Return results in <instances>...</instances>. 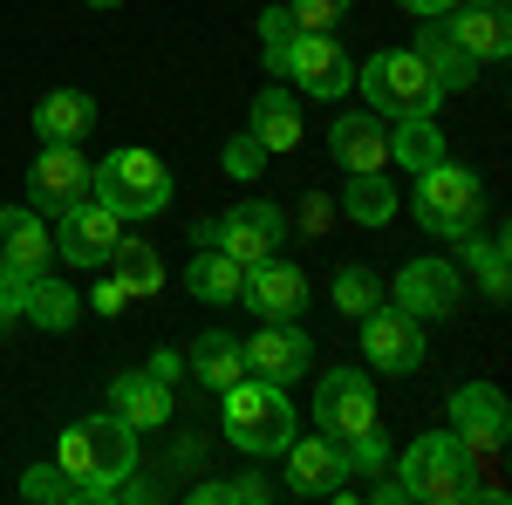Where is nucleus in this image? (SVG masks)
<instances>
[{
    "label": "nucleus",
    "mask_w": 512,
    "mask_h": 505,
    "mask_svg": "<svg viewBox=\"0 0 512 505\" xmlns=\"http://www.w3.org/2000/svg\"><path fill=\"white\" fill-rule=\"evenodd\" d=\"M315 424H321V437H335V444L376 424V389H369L362 369H328L315 383Z\"/></svg>",
    "instance_id": "13"
},
{
    "label": "nucleus",
    "mask_w": 512,
    "mask_h": 505,
    "mask_svg": "<svg viewBox=\"0 0 512 505\" xmlns=\"http://www.w3.org/2000/svg\"><path fill=\"white\" fill-rule=\"evenodd\" d=\"M458 253L472 260V273H478V294L485 301H512V267H506V239H458Z\"/></svg>",
    "instance_id": "30"
},
{
    "label": "nucleus",
    "mask_w": 512,
    "mask_h": 505,
    "mask_svg": "<svg viewBox=\"0 0 512 505\" xmlns=\"http://www.w3.org/2000/svg\"><path fill=\"white\" fill-rule=\"evenodd\" d=\"M280 239H287V219H280V205H267V198H239L226 219H212V246H219V253H233L239 267L274 260Z\"/></svg>",
    "instance_id": "11"
},
{
    "label": "nucleus",
    "mask_w": 512,
    "mask_h": 505,
    "mask_svg": "<svg viewBox=\"0 0 512 505\" xmlns=\"http://www.w3.org/2000/svg\"><path fill=\"white\" fill-rule=\"evenodd\" d=\"M89 7H123V0H89Z\"/></svg>",
    "instance_id": "47"
},
{
    "label": "nucleus",
    "mask_w": 512,
    "mask_h": 505,
    "mask_svg": "<svg viewBox=\"0 0 512 505\" xmlns=\"http://www.w3.org/2000/svg\"><path fill=\"white\" fill-rule=\"evenodd\" d=\"M396 478H403V492L424 505H465L478 492V471L465 458V444L451 437V430H431V437H417L403 458H396Z\"/></svg>",
    "instance_id": "5"
},
{
    "label": "nucleus",
    "mask_w": 512,
    "mask_h": 505,
    "mask_svg": "<svg viewBox=\"0 0 512 505\" xmlns=\"http://www.w3.org/2000/svg\"><path fill=\"white\" fill-rule=\"evenodd\" d=\"M246 349V376H260V383H301L308 376V362H315V342L294 328V321H267V328H253V342H239Z\"/></svg>",
    "instance_id": "14"
},
{
    "label": "nucleus",
    "mask_w": 512,
    "mask_h": 505,
    "mask_svg": "<svg viewBox=\"0 0 512 505\" xmlns=\"http://www.w3.org/2000/svg\"><path fill=\"white\" fill-rule=\"evenodd\" d=\"M55 233L41 226L35 205H0V273H48Z\"/></svg>",
    "instance_id": "20"
},
{
    "label": "nucleus",
    "mask_w": 512,
    "mask_h": 505,
    "mask_svg": "<svg viewBox=\"0 0 512 505\" xmlns=\"http://www.w3.org/2000/svg\"><path fill=\"white\" fill-rule=\"evenodd\" d=\"M185 376L198 389H233L246 376V349H239L226 328H212V335H198L192 349H185Z\"/></svg>",
    "instance_id": "24"
},
{
    "label": "nucleus",
    "mask_w": 512,
    "mask_h": 505,
    "mask_svg": "<svg viewBox=\"0 0 512 505\" xmlns=\"http://www.w3.org/2000/svg\"><path fill=\"white\" fill-rule=\"evenodd\" d=\"M89 198H103L123 226L130 219H158L164 205H171V171L151 151H110L89 171Z\"/></svg>",
    "instance_id": "4"
},
{
    "label": "nucleus",
    "mask_w": 512,
    "mask_h": 505,
    "mask_svg": "<svg viewBox=\"0 0 512 505\" xmlns=\"http://www.w3.org/2000/svg\"><path fill=\"white\" fill-rule=\"evenodd\" d=\"M239 280H246V267H239L233 253H219V246H192V267H185V287H192L198 301L226 308V301H239Z\"/></svg>",
    "instance_id": "26"
},
{
    "label": "nucleus",
    "mask_w": 512,
    "mask_h": 505,
    "mask_svg": "<svg viewBox=\"0 0 512 505\" xmlns=\"http://www.w3.org/2000/svg\"><path fill=\"white\" fill-rule=\"evenodd\" d=\"M376 301H383V280H376L369 267H342L335 273V308L342 314H369Z\"/></svg>",
    "instance_id": "34"
},
{
    "label": "nucleus",
    "mask_w": 512,
    "mask_h": 505,
    "mask_svg": "<svg viewBox=\"0 0 512 505\" xmlns=\"http://www.w3.org/2000/svg\"><path fill=\"white\" fill-rule=\"evenodd\" d=\"M239 301L260 314V321H294V314L308 308V273L274 253V260H260V267H246V280H239Z\"/></svg>",
    "instance_id": "17"
},
{
    "label": "nucleus",
    "mask_w": 512,
    "mask_h": 505,
    "mask_svg": "<svg viewBox=\"0 0 512 505\" xmlns=\"http://www.w3.org/2000/svg\"><path fill=\"white\" fill-rule=\"evenodd\" d=\"M478 212H485V192L465 164L444 157L431 171H417V226H431L437 239H465L478 226Z\"/></svg>",
    "instance_id": "7"
},
{
    "label": "nucleus",
    "mask_w": 512,
    "mask_h": 505,
    "mask_svg": "<svg viewBox=\"0 0 512 505\" xmlns=\"http://www.w3.org/2000/svg\"><path fill=\"white\" fill-rule=\"evenodd\" d=\"M335 451H342V471H349V478H376V471L390 465V437H383L376 424L355 430V437H342Z\"/></svg>",
    "instance_id": "32"
},
{
    "label": "nucleus",
    "mask_w": 512,
    "mask_h": 505,
    "mask_svg": "<svg viewBox=\"0 0 512 505\" xmlns=\"http://www.w3.org/2000/svg\"><path fill=\"white\" fill-rule=\"evenodd\" d=\"M21 314H28L35 328H48V335H69V328L82 321V294L69 287V280H55V273H28Z\"/></svg>",
    "instance_id": "23"
},
{
    "label": "nucleus",
    "mask_w": 512,
    "mask_h": 505,
    "mask_svg": "<svg viewBox=\"0 0 512 505\" xmlns=\"http://www.w3.org/2000/svg\"><path fill=\"white\" fill-rule=\"evenodd\" d=\"M328 151H335L342 171H383V164H390V123L376 117V110H369V117H335Z\"/></svg>",
    "instance_id": "21"
},
{
    "label": "nucleus",
    "mask_w": 512,
    "mask_h": 505,
    "mask_svg": "<svg viewBox=\"0 0 512 505\" xmlns=\"http://www.w3.org/2000/svg\"><path fill=\"white\" fill-rule=\"evenodd\" d=\"M369 499L376 505H403L410 492H403V478H383V471H376V478H369Z\"/></svg>",
    "instance_id": "41"
},
{
    "label": "nucleus",
    "mask_w": 512,
    "mask_h": 505,
    "mask_svg": "<svg viewBox=\"0 0 512 505\" xmlns=\"http://www.w3.org/2000/svg\"><path fill=\"white\" fill-rule=\"evenodd\" d=\"M198 505H233L226 499V478H205V485H198Z\"/></svg>",
    "instance_id": "45"
},
{
    "label": "nucleus",
    "mask_w": 512,
    "mask_h": 505,
    "mask_svg": "<svg viewBox=\"0 0 512 505\" xmlns=\"http://www.w3.org/2000/svg\"><path fill=\"white\" fill-rule=\"evenodd\" d=\"M287 35H294V14H287V7H267V14H260V55H274Z\"/></svg>",
    "instance_id": "39"
},
{
    "label": "nucleus",
    "mask_w": 512,
    "mask_h": 505,
    "mask_svg": "<svg viewBox=\"0 0 512 505\" xmlns=\"http://www.w3.org/2000/svg\"><path fill=\"white\" fill-rule=\"evenodd\" d=\"M110 410H117L123 424L137 430H164L171 417H178V403H171V383H164L158 369H123L117 383H110Z\"/></svg>",
    "instance_id": "19"
},
{
    "label": "nucleus",
    "mask_w": 512,
    "mask_h": 505,
    "mask_svg": "<svg viewBox=\"0 0 512 505\" xmlns=\"http://www.w3.org/2000/svg\"><path fill=\"white\" fill-rule=\"evenodd\" d=\"M396 7H403V14H417V21H437V14H451L458 0H396Z\"/></svg>",
    "instance_id": "42"
},
{
    "label": "nucleus",
    "mask_w": 512,
    "mask_h": 505,
    "mask_svg": "<svg viewBox=\"0 0 512 505\" xmlns=\"http://www.w3.org/2000/svg\"><path fill=\"white\" fill-rule=\"evenodd\" d=\"M362 362L376 376H417L424 369V321L403 314L396 301H376L362 314Z\"/></svg>",
    "instance_id": "9"
},
{
    "label": "nucleus",
    "mask_w": 512,
    "mask_h": 505,
    "mask_svg": "<svg viewBox=\"0 0 512 505\" xmlns=\"http://www.w3.org/2000/svg\"><path fill=\"white\" fill-rule=\"evenodd\" d=\"M110 267H117V280L130 287V294H144V301H151V294L164 287V260L151 253V246H144V239H117Z\"/></svg>",
    "instance_id": "31"
},
{
    "label": "nucleus",
    "mask_w": 512,
    "mask_h": 505,
    "mask_svg": "<svg viewBox=\"0 0 512 505\" xmlns=\"http://www.w3.org/2000/svg\"><path fill=\"white\" fill-rule=\"evenodd\" d=\"M226 396V444L239 458H280L294 444V403L280 383H260V376H239Z\"/></svg>",
    "instance_id": "3"
},
{
    "label": "nucleus",
    "mask_w": 512,
    "mask_h": 505,
    "mask_svg": "<svg viewBox=\"0 0 512 505\" xmlns=\"http://www.w3.org/2000/svg\"><path fill=\"white\" fill-rule=\"evenodd\" d=\"M342 212H349L355 226H390L396 219V185L383 171H349V185H342Z\"/></svg>",
    "instance_id": "29"
},
{
    "label": "nucleus",
    "mask_w": 512,
    "mask_h": 505,
    "mask_svg": "<svg viewBox=\"0 0 512 505\" xmlns=\"http://www.w3.org/2000/svg\"><path fill=\"white\" fill-rule=\"evenodd\" d=\"M89 308H96V314H123V308H130V287H123L117 273H103V280L89 287Z\"/></svg>",
    "instance_id": "38"
},
{
    "label": "nucleus",
    "mask_w": 512,
    "mask_h": 505,
    "mask_svg": "<svg viewBox=\"0 0 512 505\" xmlns=\"http://www.w3.org/2000/svg\"><path fill=\"white\" fill-rule=\"evenodd\" d=\"M267 76H287L294 89H308V96H321V103H335V96H349V89H355V55L335 35L294 28V35L267 55Z\"/></svg>",
    "instance_id": "6"
},
{
    "label": "nucleus",
    "mask_w": 512,
    "mask_h": 505,
    "mask_svg": "<svg viewBox=\"0 0 512 505\" xmlns=\"http://www.w3.org/2000/svg\"><path fill=\"white\" fill-rule=\"evenodd\" d=\"M280 458H287V492H301V499H342L349 492V471H342L335 437H301L294 430V444Z\"/></svg>",
    "instance_id": "18"
},
{
    "label": "nucleus",
    "mask_w": 512,
    "mask_h": 505,
    "mask_svg": "<svg viewBox=\"0 0 512 505\" xmlns=\"http://www.w3.org/2000/svg\"><path fill=\"white\" fill-rule=\"evenodd\" d=\"M287 14H294V28H315V35H328V28L349 14V0H287Z\"/></svg>",
    "instance_id": "37"
},
{
    "label": "nucleus",
    "mask_w": 512,
    "mask_h": 505,
    "mask_svg": "<svg viewBox=\"0 0 512 505\" xmlns=\"http://www.w3.org/2000/svg\"><path fill=\"white\" fill-rule=\"evenodd\" d=\"M55 465L82 485V505H103L117 492V478H130V471L144 465V444H137V430L123 424L117 410H96V417H82V424L62 430Z\"/></svg>",
    "instance_id": "1"
},
{
    "label": "nucleus",
    "mask_w": 512,
    "mask_h": 505,
    "mask_svg": "<svg viewBox=\"0 0 512 505\" xmlns=\"http://www.w3.org/2000/svg\"><path fill=\"white\" fill-rule=\"evenodd\" d=\"M21 499H35V505H82V485L62 465H35L28 478H21Z\"/></svg>",
    "instance_id": "33"
},
{
    "label": "nucleus",
    "mask_w": 512,
    "mask_h": 505,
    "mask_svg": "<svg viewBox=\"0 0 512 505\" xmlns=\"http://www.w3.org/2000/svg\"><path fill=\"white\" fill-rule=\"evenodd\" d=\"M14 321H21V308H14V301H7V294H0V335H7V328H14Z\"/></svg>",
    "instance_id": "46"
},
{
    "label": "nucleus",
    "mask_w": 512,
    "mask_h": 505,
    "mask_svg": "<svg viewBox=\"0 0 512 505\" xmlns=\"http://www.w3.org/2000/svg\"><path fill=\"white\" fill-rule=\"evenodd\" d=\"M89 157L76 151V144H41L35 164H28V205H35L41 219L48 212H69L76 198H89Z\"/></svg>",
    "instance_id": "12"
},
{
    "label": "nucleus",
    "mask_w": 512,
    "mask_h": 505,
    "mask_svg": "<svg viewBox=\"0 0 512 505\" xmlns=\"http://www.w3.org/2000/svg\"><path fill=\"white\" fill-rule=\"evenodd\" d=\"M219 157H226V171H233L239 185H246V178H260V164H267V157H274V151H267V144H260L253 130H239V137H233V144H226V151H219Z\"/></svg>",
    "instance_id": "36"
},
{
    "label": "nucleus",
    "mask_w": 512,
    "mask_h": 505,
    "mask_svg": "<svg viewBox=\"0 0 512 505\" xmlns=\"http://www.w3.org/2000/svg\"><path fill=\"white\" fill-rule=\"evenodd\" d=\"M35 130L41 144H82L96 130V96L89 89H48L35 103Z\"/></svg>",
    "instance_id": "22"
},
{
    "label": "nucleus",
    "mask_w": 512,
    "mask_h": 505,
    "mask_svg": "<svg viewBox=\"0 0 512 505\" xmlns=\"http://www.w3.org/2000/svg\"><path fill=\"white\" fill-rule=\"evenodd\" d=\"M144 369H158L164 383H178V376H185V355H171V349H158V355H151V362H144Z\"/></svg>",
    "instance_id": "43"
},
{
    "label": "nucleus",
    "mask_w": 512,
    "mask_h": 505,
    "mask_svg": "<svg viewBox=\"0 0 512 505\" xmlns=\"http://www.w3.org/2000/svg\"><path fill=\"white\" fill-rule=\"evenodd\" d=\"M417 55H424V69H431V82L444 89V96H458V89L478 82V62L444 35V21H424V28H417Z\"/></svg>",
    "instance_id": "25"
},
{
    "label": "nucleus",
    "mask_w": 512,
    "mask_h": 505,
    "mask_svg": "<svg viewBox=\"0 0 512 505\" xmlns=\"http://www.w3.org/2000/svg\"><path fill=\"white\" fill-rule=\"evenodd\" d=\"M164 478H185V471L205 465V430H171V444H164Z\"/></svg>",
    "instance_id": "35"
},
{
    "label": "nucleus",
    "mask_w": 512,
    "mask_h": 505,
    "mask_svg": "<svg viewBox=\"0 0 512 505\" xmlns=\"http://www.w3.org/2000/svg\"><path fill=\"white\" fill-rule=\"evenodd\" d=\"M301 226H308V233H321V226H328V198L308 192V205H301Z\"/></svg>",
    "instance_id": "44"
},
{
    "label": "nucleus",
    "mask_w": 512,
    "mask_h": 505,
    "mask_svg": "<svg viewBox=\"0 0 512 505\" xmlns=\"http://www.w3.org/2000/svg\"><path fill=\"white\" fill-rule=\"evenodd\" d=\"M355 89H362V103H369L383 123L437 117V103H444V89L431 82V69H424L417 48H383V55L355 62Z\"/></svg>",
    "instance_id": "2"
},
{
    "label": "nucleus",
    "mask_w": 512,
    "mask_h": 505,
    "mask_svg": "<svg viewBox=\"0 0 512 505\" xmlns=\"http://www.w3.org/2000/svg\"><path fill=\"white\" fill-rule=\"evenodd\" d=\"M451 437L465 444L472 471H492L506 458V437H512V417H506V396L492 383H472L451 396Z\"/></svg>",
    "instance_id": "8"
},
{
    "label": "nucleus",
    "mask_w": 512,
    "mask_h": 505,
    "mask_svg": "<svg viewBox=\"0 0 512 505\" xmlns=\"http://www.w3.org/2000/svg\"><path fill=\"white\" fill-rule=\"evenodd\" d=\"M117 239H123V219L103 198H76L69 212H55V253L69 267H110Z\"/></svg>",
    "instance_id": "10"
},
{
    "label": "nucleus",
    "mask_w": 512,
    "mask_h": 505,
    "mask_svg": "<svg viewBox=\"0 0 512 505\" xmlns=\"http://www.w3.org/2000/svg\"><path fill=\"white\" fill-rule=\"evenodd\" d=\"M396 308L417 314V321H444V314L458 308V294H465V273L451 267V260H410V267L390 280Z\"/></svg>",
    "instance_id": "16"
},
{
    "label": "nucleus",
    "mask_w": 512,
    "mask_h": 505,
    "mask_svg": "<svg viewBox=\"0 0 512 505\" xmlns=\"http://www.w3.org/2000/svg\"><path fill=\"white\" fill-rule=\"evenodd\" d=\"M444 130H437V117H403L390 123V164H403L410 178L417 171H431V164H444Z\"/></svg>",
    "instance_id": "28"
},
{
    "label": "nucleus",
    "mask_w": 512,
    "mask_h": 505,
    "mask_svg": "<svg viewBox=\"0 0 512 505\" xmlns=\"http://www.w3.org/2000/svg\"><path fill=\"white\" fill-rule=\"evenodd\" d=\"M444 21V35L458 41L472 62H506L512 55V14L506 0H458L451 14H437Z\"/></svg>",
    "instance_id": "15"
},
{
    "label": "nucleus",
    "mask_w": 512,
    "mask_h": 505,
    "mask_svg": "<svg viewBox=\"0 0 512 505\" xmlns=\"http://www.w3.org/2000/svg\"><path fill=\"white\" fill-rule=\"evenodd\" d=\"M246 130H253L267 151H294V144H301V103H294V89H260Z\"/></svg>",
    "instance_id": "27"
},
{
    "label": "nucleus",
    "mask_w": 512,
    "mask_h": 505,
    "mask_svg": "<svg viewBox=\"0 0 512 505\" xmlns=\"http://www.w3.org/2000/svg\"><path fill=\"white\" fill-rule=\"evenodd\" d=\"M226 499L267 505V499H274V485H267V478H260V471H239V478H226Z\"/></svg>",
    "instance_id": "40"
}]
</instances>
